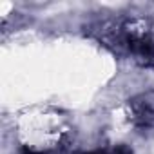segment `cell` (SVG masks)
Masks as SVG:
<instances>
[{"mask_svg":"<svg viewBox=\"0 0 154 154\" xmlns=\"http://www.w3.org/2000/svg\"><path fill=\"white\" fill-rule=\"evenodd\" d=\"M127 116L138 131H154V91L131 98L127 103Z\"/></svg>","mask_w":154,"mask_h":154,"instance_id":"cell-2","label":"cell"},{"mask_svg":"<svg viewBox=\"0 0 154 154\" xmlns=\"http://www.w3.org/2000/svg\"><path fill=\"white\" fill-rule=\"evenodd\" d=\"M89 154H107V152H102V150H96V152H89Z\"/></svg>","mask_w":154,"mask_h":154,"instance_id":"cell-3","label":"cell"},{"mask_svg":"<svg viewBox=\"0 0 154 154\" xmlns=\"http://www.w3.org/2000/svg\"><path fill=\"white\" fill-rule=\"evenodd\" d=\"M96 36L107 47L125 53L141 67H154V22L147 18H129L120 22H102Z\"/></svg>","mask_w":154,"mask_h":154,"instance_id":"cell-1","label":"cell"}]
</instances>
